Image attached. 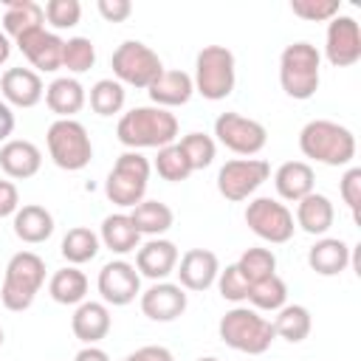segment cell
I'll return each instance as SVG.
<instances>
[{"label":"cell","mask_w":361,"mask_h":361,"mask_svg":"<svg viewBox=\"0 0 361 361\" xmlns=\"http://www.w3.org/2000/svg\"><path fill=\"white\" fill-rule=\"evenodd\" d=\"M116 135L127 149H161L166 144H175L178 138V118L175 113L147 104V107H133L127 110L118 124Z\"/></svg>","instance_id":"obj_1"},{"label":"cell","mask_w":361,"mask_h":361,"mask_svg":"<svg viewBox=\"0 0 361 361\" xmlns=\"http://www.w3.org/2000/svg\"><path fill=\"white\" fill-rule=\"evenodd\" d=\"M299 149L305 158L324 164V166H347L355 158V135L350 127L330 121V118H313L299 130Z\"/></svg>","instance_id":"obj_2"},{"label":"cell","mask_w":361,"mask_h":361,"mask_svg":"<svg viewBox=\"0 0 361 361\" xmlns=\"http://www.w3.org/2000/svg\"><path fill=\"white\" fill-rule=\"evenodd\" d=\"M322 82V54L316 45L299 39L285 45L282 56H279V85L282 90L296 99V102H307L316 96Z\"/></svg>","instance_id":"obj_3"},{"label":"cell","mask_w":361,"mask_h":361,"mask_svg":"<svg viewBox=\"0 0 361 361\" xmlns=\"http://www.w3.org/2000/svg\"><path fill=\"white\" fill-rule=\"evenodd\" d=\"M42 285H45V259L34 251H17L6 265L0 302L6 310L23 313L34 305Z\"/></svg>","instance_id":"obj_4"},{"label":"cell","mask_w":361,"mask_h":361,"mask_svg":"<svg viewBox=\"0 0 361 361\" xmlns=\"http://www.w3.org/2000/svg\"><path fill=\"white\" fill-rule=\"evenodd\" d=\"M217 336L223 338L226 347L248 355H262L276 338L274 324L265 316H259V310L243 305L223 313V319L217 322Z\"/></svg>","instance_id":"obj_5"},{"label":"cell","mask_w":361,"mask_h":361,"mask_svg":"<svg viewBox=\"0 0 361 361\" xmlns=\"http://www.w3.org/2000/svg\"><path fill=\"white\" fill-rule=\"evenodd\" d=\"M195 93L209 102H220L231 96L237 82V62L226 45H203L195 56Z\"/></svg>","instance_id":"obj_6"},{"label":"cell","mask_w":361,"mask_h":361,"mask_svg":"<svg viewBox=\"0 0 361 361\" xmlns=\"http://www.w3.org/2000/svg\"><path fill=\"white\" fill-rule=\"evenodd\" d=\"M149 172H152V164L135 152V149H127L116 158L113 169L107 172V180H104V195L110 203L121 206V209H133L144 200L147 195V186H149Z\"/></svg>","instance_id":"obj_7"},{"label":"cell","mask_w":361,"mask_h":361,"mask_svg":"<svg viewBox=\"0 0 361 361\" xmlns=\"http://www.w3.org/2000/svg\"><path fill=\"white\" fill-rule=\"evenodd\" d=\"M51 161L65 172H79L93 158V144L87 127L76 118H56L45 133Z\"/></svg>","instance_id":"obj_8"},{"label":"cell","mask_w":361,"mask_h":361,"mask_svg":"<svg viewBox=\"0 0 361 361\" xmlns=\"http://www.w3.org/2000/svg\"><path fill=\"white\" fill-rule=\"evenodd\" d=\"M110 68H113L116 82L130 85V87H141V90H147L164 73L161 56L147 42H141V39H124L113 51Z\"/></svg>","instance_id":"obj_9"},{"label":"cell","mask_w":361,"mask_h":361,"mask_svg":"<svg viewBox=\"0 0 361 361\" xmlns=\"http://www.w3.org/2000/svg\"><path fill=\"white\" fill-rule=\"evenodd\" d=\"M245 226L265 243L271 245H282L293 237L296 223H293V212L279 203L276 197H254L245 206Z\"/></svg>","instance_id":"obj_10"},{"label":"cell","mask_w":361,"mask_h":361,"mask_svg":"<svg viewBox=\"0 0 361 361\" xmlns=\"http://www.w3.org/2000/svg\"><path fill=\"white\" fill-rule=\"evenodd\" d=\"M214 138L226 149H231L234 155L251 158V155H257V152L265 149L268 130L257 118H248V116H240V113L228 110V113H220L214 118Z\"/></svg>","instance_id":"obj_11"},{"label":"cell","mask_w":361,"mask_h":361,"mask_svg":"<svg viewBox=\"0 0 361 361\" xmlns=\"http://www.w3.org/2000/svg\"><path fill=\"white\" fill-rule=\"evenodd\" d=\"M268 175H271V166L262 158H231L217 172V192L226 200L240 203V200H248L268 180Z\"/></svg>","instance_id":"obj_12"},{"label":"cell","mask_w":361,"mask_h":361,"mask_svg":"<svg viewBox=\"0 0 361 361\" xmlns=\"http://www.w3.org/2000/svg\"><path fill=\"white\" fill-rule=\"evenodd\" d=\"M96 288H99L104 305L124 307V305L135 302V296H141V274L127 259H110L107 265H102Z\"/></svg>","instance_id":"obj_13"},{"label":"cell","mask_w":361,"mask_h":361,"mask_svg":"<svg viewBox=\"0 0 361 361\" xmlns=\"http://www.w3.org/2000/svg\"><path fill=\"white\" fill-rule=\"evenodd\" d=\"M324 56L333 68H353L361 59V28L355 17L336 14L327 23L324 34Z\"/></svg>","instance_id":"obj_14"},{"label":"cell","mask_w":361,"mask_h":361,"mask_svg":"<svg viewBox=\"0 0 361 361\" xmlns=\"http://www.w3.org/2000/svg\"><path fill=\"white\" fill-rule=\"evenodd\" d=\"M14 45L20 48V54L31 62V71H42V73H54L62 68V48H65V39L56 34V31H48L45 25L42 28H34L23 37L14 39Z\"/></svg>","instance_id":"obj_15"},{"label":"cell","mask_w":361,"mask_h":361,"mask_svg":"<svg viewBox=\"0 0 361 361\" xmlns=\"http://www.w3.org/2000/svg\"><path fill=\"white\" fill-rule=\"evenodd\" d=\"M138 305H141V313L152 322H175L178 316H183L189 299L178 282L164 279V282H152L147 290H141Z\"/></svg>","instance_id":"obj_16"},{"label":"cell","mask_w":361,"mask_h":361,"mask_svg":"<svg viewBox=\"0 0 361 361\" xmlns=\"http://www.w3.org/2000/svg\"><path fill=\"white\" fill-rule=\"evenodd\" d=\"M175 274H178V285H180L183 290L200 293V290H209V288L217 282L220 259H217V254L209 251V248H189V251L180 254Z\"/></svg>","instance_id":"obj_17"},{"label":"cell","mask_w":361,"mask_h":361,"mask_svg":"<svg viewBox=\"0 0 361 361\" xmlns=\"http://www.w3.org/2000/svg\"><path fill=\"white\" fill-rule=\"evenodd\" d=\"M180 259V251L172 240L149 237L144 245L135 248V271L152 282H164L169 274H175Z\"/></svg>","instance_id":"obj_18"},{"label":"cell","mask_w":361,"mask_h":361,"mask_svg":"<svg viewBox=\"0 0 361 361\" xmlns=\"http://www.w3.org/2000/svg\"><path fill=\"white\" fill-rule=\"evenodd\" d=\"M0 93L8 107H34L45 96L42 76L31 68H8L0 76Z\"/></svg>","instance_id":"obj_19"},{"label":"cell","mask_w":361,"mask_h":361,"mask_svg":"<svg viewBox=\"0 0 361 361\" xmlns=\"http://www.w3.org/2000/svg\"><path fill=\"white\" fill-rule=\"evenodd\" d=\"M42 166V152L34 141H25V138H8L3 147H0V169L14 178V180H25V178H34Z\"/></svg>","instance_id":"obj_20"},{"label":"cell","mask_w":361,"mask_h":361,"mask_svg":"<svg viewBox=\"0 0 361 361\" xmlns=\"http://www.w3.org/2000/svg\"><path fill=\"white\" fill-rule=\"evenodd\" d=\"M113 327L110 310L104 302H82L76 305L73 316H71V330L82 344H99Z\"/></svg>","instance_id":"obj_21"},{"label":"cell","mask_w":361,"mask_h":361,"mask_svg":"<svg viewBox=\"0 0 361 361\" xmlns=\"http://www.w3.org/2000/svg\"><path fill=\"white\" fill-rule=\"evenodd\" d=\"M274 186L276 195L282 200L299 203L302 197H307L316 186V172L307 161H285L276 172H274Z\"/></svg>","instance_id":"obj_22"},{"label":"cell","mask_w":361,"mask_h":361,"mask_svg":"<svg viewBox=\"0 0 361 361\" xmlns=\"http://www.w3.org/2000/svg\"><path fill=\"white\" fill-rule=\"evenodd\" d=\"M307 265L319 276H338L350 265V245L341 237H319L307 251Z\"/></svg>","instance_id":"obj_23"},{"label":"cell","mask_w":361,"mask_h":361,"mask_svg":"<svg viewBox=\"0 0 361 361\" xmlns=\"http://www.w3.org/2000/svg\"><path fill=\"white\" fill-rule=\"evenodd\" d=\"M147 93H149V99L155 102V107L169 110V107L186 104V102L192 99L195 82H192V76H189L186 71H166V68H164V73L147 87Z\"/></svg>","instance_id":"obj_24"},{"label":"cell","mask_w":361,"mask_h":361,"mask_svg":"<svg viewBox=\"0 0 361 361\" xmlns=\"http://www.w3.org/2000/svg\"><path fill=\"white\" fill-rule=\"evenodd\" d=\"M87 102V93L79 79L73 76H56L45 87V104L56 118H73Z\"/></svg>","instance_id":"obj_25"},{"label":"cell","mask_w":361,"mask_h":361,"mask_svg":"<svg viewBox=\"0 0 361 361\" xmlns=\"http://www.w3.org/2000/svg\"><path fill=\"white\" fill-rule=\"evenodd\" d=\"M11 226H14L17 240L28 245H39L54 234V214L39 203H25L14 212Z\"/></svg>","instance_id":"obj_26"},{"label":"cell","mask_w":361,"mask_h":361,"mask_svg":"<svg viewBox=\"0 0 361 361\" xmlns=\"http://www.w3.org/2000/svg\"><path fill=\"white\" fill-rule=\"evenodd\" d=\"M333 220H336V209H333V203H330L327 195L310 192L307 197H302V200L296 203V217H293V223H296L302 231L313 234V237H324V234L330 231Z\"/></svg>","instance_id":"obj_27"},{"label":"cell","mask_w":361,"mask_h":361,"mask_svg":"<svg viewBox=\"0 0 361 361\" xmlns=\"http://www.w3.org/2000/svg\"><path fill=\"white\" fill-rule=\"evenodd\" d=\"M99 243L104 248H110L113 254H130V251H135L141 245V234L133 226V220H130L127 212H116V214H107L102 220Z\"/></svg>","instance_id":"obj_28"},{"label":"cell","mask_w":361,"mask_h":361,"mask_svg":"<svg viewBox=\"0 0 361 361\" xmlns=\"http://www.w3.org/2000/svg\"><path fill=\"white\" fill-rule=\"evenodd\" d=\"M130 220H133V226L138 228V234L144 237H161V234H166L169 228H172V223H175V212L166 206V203H161V200H141L138 206H133L130 212Z\"/></svg>","instance_id":"obj_29"},{"label":"cell","mask_w":361,"mask_h":361,"mask_svg":"<svg viewBox=\"0 0 361 361\" xmlns=\"http://www.w3.org/2000/svg\"><path fill=\"white\" fill-rule=\"evenodd\" d=\"M45 11L34 0H6V14H3V34L6 37H23L34 28H42Z\"/></svg>","instance_id":"obj_30"},{"label":"cell","mask_w":361,"mask_h":361,"mask_svg":"<svg viewBox=\"0 0 361 361\" xmlns=\"http://www.w3.org/2000/svg\"><path fill=\"white\" fill-rule=\"evenodd\" d=\"M48 293L56 305H82L87 296V276L76 265H65L48 279Z\"/></svg>","instance_id":"obj_31"},{"label":"cell","mask_w":361,"mask_h":361,"mask_svg":"<svg viewBox=\"0 0 361 361\" xmlns=\"http://www.w3.org/2000/svg\"><path fill=\"white\" fill-rule=\"evenodd\" d=\"M274 324V333L290 344H299L310 336V327H313V319H310V310L305 305H285L276 310V319L271 322Z\"/></svg>","instance_id":"obj_32"},{"label":"cell","mask_w":361,"mask_h":361,"mask_svg":"<svg viewBox=\"0 0 361 361\" xmlns=\"http://www.w3.org/2000/svg\"><path fill=\"white\" fill-rule=\"evenodd\" d=\"M99 234L93 231V228H87V226H73V228H68V234L62 237V245H59V251H62V257L68 259V265H85V262H90L96 254H99Z\"/></svg>","instance_id":"obj_33"},{"label":"cell","mask_w":361,"mask_h":361,"mask_svg":"<svg viewBox=\"0 0 361 361\" xmlns=\"http://www.w3.org/2000/svg\"><path fill=\"white\" fill-rule=\"evenodd\" d=\"M248 302L254 305V310H279L288 302V285L279 274H271L259 282H254L248 288Z\"/></svg>","instance_id":"obj_34"},{"label":"cell","mask_w":361,"mask_h":361,"mask_svg":"<svg viewBox=\"0 0 361 361\" xmlns=\"http://www.w3.org/2000/svg\"><path fill=\"white\" fill-rule=\"evenodd\" d=\"M124 99H127V90L116 79H99L90 87V96H87L93 113H99V116H116V113H121Z\"/></svg>","instance_id":"obj_35"},{"label":"cell","mask_w":361,"mask_h":361,"mask_svg":"<svg viewBox=\"0 0 361 361\" xmlns=\"http://www.w3.org/2000/svg\"><path fill=\"white\" fill-rule=\"evenodd\" d=\"M234 265L243 274V279L248 285H254V282L276 274V254L271 248H245Z\"/></svg>","instance_id":"obj_36"},{"label":"cell","mask_w":361,"mask_h":361,"mask_svg":"<svg viewBox=\"0 0 361 361\" xmlns=\"http://www.w3.org/2000/svg\"><path fill=\"white\" fill-rule=\"evenodd\" d=\"M152 166H155V172H158L164 180H169V183H180V180H186V178L192 175V166H189L183 149L178 147V141L161 147Z\"/></svg>","instance_id":"obj_37"},{"label":"cell","mask_w":361,"mask_h":361,"mask_svg":"<svg viewBox=\"0 0 361 361\" xmlns=\"http://www.w3.org/2000/svg\"><path fill=\"white\" fill-rule=\"evenodd\" d=\"M178 147L183 149V155H186L192 172L206 169V166L214 161V155H217V141H214L212 135H206V133H189V135H183V138L178 141Z\"/></svg>","instance_id":"obj_38"},{"label":"cell","mask_w":361,"mask_h":361,"mask_svg":"<svg viewBox=\"0 0 361 361\" xmlns=\"http://www.w3.org/2000/svg\"><path fill=\"white\" fill-rule=\"evenodd\" d=\"M96 65V45L87 37H71L62 48V68L71 73H85Z\"/></svg>","instance_id":"obj_39"},{"label":"cell","mask_w":361,"mask_h":361,"mask_svg":"<svg viewBox=\"0 0 361 361\" xmlns=\"http://www.w3.org/2000/svg\"><path fill=\"white\" fill-rule=\"evenodd\" d=\"M45 11V20L56 28V31H65V28H73L79 20H82V3L79 0H48L42 6Z\"/></svg>","instance_id":"obj_40"},{"label":"cell","mask_w":361,"mask_h":361,"mask_svg":"<svg viewBox=\"0 0 361 361\" xmlns=\"http://www.w3.org/2000/svg\"><path fill=\"white\" fill-rule=\"evenodd\" d=\"M290 11L307 23H330L341 11V3L338 0H290Z\"/></svg>","instance_id":"obj_41"},{"label":"cell","mask_w":361,"mask_h":361,"mask_svg":"<svg viewBox=\"0 0 361 361\" xmlns=\"http://www.w3.org/2000/svg\"><path fill=\"white\" fill-rule=\"evenodd\" d=\"M217 290H220V296L226 299V302H234V305H240V302H245L248 299V282L243 279V274L237 271V265L231 262V265H226V268H220V274H217Z\"/></svg>","instance_id":"obj_42"},{"label":"cell","mask_w":361,"mask_h":361,"mask_svg":"<svg viewBox=\"0 0 361 361\" xmlns=\"http://www.w3.org/2000/svg\"><path fill=\"white\" fill-rule=\"evenodd\" d=\"M338 192H341V200L347 203L353 220L358 223V206H361V169H358V166H350V169L341 175Z\"/></svg>","instance_id":"obj_43"},{"label":"cell","mask_w":361,"mask_h":361,"mask_svg":"<svg viewBox=\"0 0 361 361\" xmlns=\"http://www.w3.org/2000/svg\"><path fill=\"white\" fill-rule=\"evenodd\" d=\"M96 8L107 23H124L133 14V3L130 0H99Z\"/></svg>","instance_id":"obj_44"},{"label":"cell","mask_w":361,"mask_h":361,"mask_svg":"<svg viewBox=\"0 0 361 361\" xmlns=\"http://www.w3.org/2000/svg\"><path fill=\"white\" fill-rule=\"evenodd\" d=\"M20 209V192L11 180H0V220L3 217H14V212Z\"/></svg>","instance_id":"obj_45"},{"label":"cell","mask_w":361,"mask_h":361,"mask_svg":"<svg viewBox=\"0 0 361 361\" xmlns=\"http://www.w3.org/2000/svg\"><path fill=\"white\" fill-rule=\"evenodd\" d=\"M121 361H175V355L161 344H147V347H138L135 353L124 355Z\"/></svg>","instance_id":"obj_46"},{"label":"cell","mask_w":361,"mask_h":361,"mask_svg":"<svg viewBox=\"0 0 361 361\" xmlns=\"http://www.w3.org/2000/svg\"><path fill=\"white\" fill-rule=\"evenodd\" d=\"M11 133H14V113H11V107L0 99V141H8Z\"/></svg>","instance_id":"obj_47"},{"label":"cell","mask_w":361,"mask_h":361,"mask_svg":"<svg viewBox=\"0 0 361 361\" xmlns=\"http://www.w3.org/2000/svg\"><path fill=\"white\" fill-rule=\"evenodd\" d=\"M73 361H110V355H107L102 347H96V344H85V347L73 355Z\"/></svg>","instance_id":"obj_48"},{"label":"cell","mask_w":361,"mask_h":361,"mask_svg":"<svg viewBox=\"0 0 361 361\" xmlns=\"http://www.w3.org/2000/svg\"><path fill=\"white\" fill-rule=\"evenodd\" d=\"M8 56H11V39L0 31V65H6V62H8Z\"/></svg>","instance_id":"obj_49"},{"label":"cell","mask_w":361,"mask_h":361,"mask_svg":"<svg viewBox=\"0 0 361 361\" xmlns=\"http://www.w3.org/2000/svg\"><path fill=\"white\" fill-rule=\"evenodd\" d=\"M197 361H220V358H214V355H206V358H197Z\"/></svg>","instance_id":"obj_50"},{"label":"cell","mask_w":361,"mask_h":361,"mask_svg":"<svg viewBox=\"0 0 361 361\" xmlns=\"http://www.w3.org/2000/svg\"><path fill=\"white\" fill-rule=\"evenodd\" d=\"M0 347H3V324H0Z\"/></svg>","instance_id":"obj_51"}]
</instances>
